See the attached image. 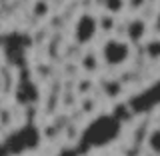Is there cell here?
Here are the masks:
<instances>
[{
  "label": "cell",
  "mask_w": 160,
  "mask_h": 156,
  "mask_svg": "<svg viewBox=\"0 0 160 156\" xmlns=\"http://www.w3.org/2000/svg\"><path fill=\"white\" fill-rule=\"evenodd\" d=\"M130 54H132L130 42L122 38H116V36H110L108 40H104L102 50H100L102 62L110 68H118L122 64H126L130 60Z\"/></svg>",
  "instance_id": "cell-1"
},
{
  "label": "cell",
  "mask_w": 160,
  "mask_h": 156,
  "mask_svg": "<svg viewBox=\"0 0 160 156\" xmlns=\"http://www.w3.org/2000/svg\"><path fill=\"white\" fill-rule=\"evenodd\" d=\"M98 28H100V20L94 16V14H90V12L80 14L76 18V22H74V30H72L76 44H80V46L90 44L94 38H96Z\"/></svg>",
  "instance_id": "cell-2"
},
{
  "label": "cell",
  "mask_w": 160,
  "mask_h": 156,
  "mask_svg": "<svg viewBox=\"0 0 160 156\" xmlns=\"http://www.w3.org/2000/svg\"><path fill=\"white\" fill-rule=\"evenodd\" d=\"M146 22H144L142 18H132L128 22V26H126V38H128V42H142L144 36H146Z\"/></svg>",
  "instance_id": "cell-3"
},
{
  "label": "cell",
  "mask_w": 160,
  "mask_h": 156,
  "mask_svg": "<svg viewBox=\"0 0 160 156\" xmlns=\"http://www.w3.org/2000/svg\"><path fill=\"white\" fill-rule=\"evenodd\" d=\"M126 8V0H104V10L110 16H116V14L124 12Z\"/></svg>",
  "instance_id": "cell-4"
},
{
  "label": "cell",
  "mask_w": 160,
  "mask_h": 156,
  "mask_svg": "<svg viewBox=\"0 0 160 156\" xmlns=\"http://www.w3.org/2000/svg\"><path fill=\"white\" fill-rule=\"evenodd\" d=\"M144 52L150 60H160V36L148 40L146 46H144Z\"/></svg>",
  "instance_id": "cell-5"
},
{
  "label": "cell",
  "mask_w": 160,
  "mask_h": 156,
  "mask_svg": "<svg viewBox=\"0 0 160 156\" xmlns=\"http://www.w3.org/2000/svg\"><path fill=\"white\" fill-rule=\"evenodd\" d=\"M146 144H148L150 152H154L156 156H160V128L150 130V134L146 138Z\"/></svg>",
  "instance_id": "cell-6"
},
{
  "label": "cell",
  "mask_w": 160,
  "mask_h": 156,
  "mask_svg": "<svg viewBox=\"0 0 160 156\" xmlns=\"http://www.w3.org/2000/svg\"><path fill=\"white\" fill-rule=\"evenodd\" d=\"M82 66L88 70V72H94L96 70V66H98V60H96V56H92V54H86V56L82 58Z\"/></svg>",
  "instance_id": "cell-7"
},
{
  "label": "cell",
  "mask_w": 160,
  "mask_h": 156,
  "mask_svg": "<svg viewBox=\"0 0 160 156\" xmlns=\"http://www.w3.org/2000/svg\"><path fill=\"white\" fill-rule=\"evenodd\" d=\"M154 30H156V34L160 36V14L156 16V20H154Z\"/></svg>",
  "instance_id": "cell-8"
},
{
  "label": "cell",
  "mask_w": 160,
  "mask_h": 156,
  "mask_svg": "<svg viewBox=\"0 0 160 156\" xmlns=\"http://www.w3.org/2000/svg\"><path fill=\"white\" fill-rule=\"evenodd\" d=\"M0 88H2V82H0Z\"/></svg>",
  "instance_id": "cell-9"
}]
</instances>
